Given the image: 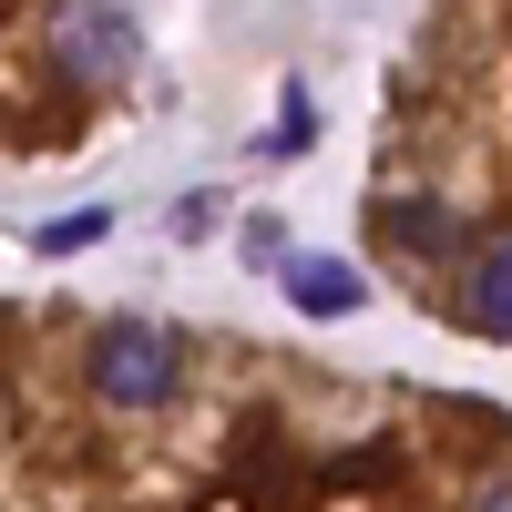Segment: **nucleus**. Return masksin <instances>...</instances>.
I'll return each mask as SVG.
<instances>
[{"label": "nucleus", "instance_id": "1", "mask_svg": "<svg viewBox=\"0 0 512 512\" xmlns=\"http://www.w3.org/2000/svg\"><path fill=\"white\" fill-rule=\"evenodd\" d=\"M175 369H185V349H175V328H164V318H113V328L93 338V400H113V410L175 400Z\"/></svg>", "mask_w": 512, "mask_h": 512}, {"label": "nucleus", "instance_id": "2", "mask_svg": "<svg viewBox=\"0 0 512 512\" xmlns=\"http://www.w3.org/2000/svg\"><path fill=\"white\" fill-rule=\"evenodd\" d=\"M52 41H62V72H82V82H123L144 62L134 0H52Z\"/></svg>", "mask_w": 512, "mask_h": 512}, {"label": "nucleus", "instance_id": "3", "mask_svg": "<svg viewBox=\"0 0 512 512\" xmlns=\"http://www.w3.org/2000/svg\"><path fill=\"white\" fill-rule=\"evenodd\" d=\"M461 328H472V338H502V349H512V236H492V246H482L472 287H461Z\"/></svg>", "mask_w": 512, "mask_h": 512}, {"label": "nucleus", "instance_id": "4", "mask_svg": "<svg viewBox=\"0 0 512 512\" xmlns=\"http://www.w3.org/2000/svg\"><path fill=\"white\" fill-rule=\"evenodd\" d=\"M287 297H297V308H308V318H349L359 308V267H338V256H287Z\"/></svg>", "mask_w": 512, "mask_h": 512}, {"label": "nucleus", "instance_id": "5", "mask_svg": "<svg viewBox=\"0 0 512 512\" xmlns=\"http://www.w3.org/2000/svg\"><path fill=\"white\" fill-rule=\"evenodd\" d=\"M379 236H400V256H451L461 216L451 205H420V195H379Z\"/></svg>", "mask_w": 512, "mask_h": 512}, {"label": "nucleus", "instance_id": "6", "mask_svg": "<svg viewBox=\"0 0 512 512\" xmlns=\"http://www.w3.org/2000/svg\"><path fill=\"white\" fill-rule=\"evenodd\" d=\"M103 236H113V216H103V205H72V216H52L31 246H41V256H82V246H103Z\"/></svg>", "mask_w": 512, "mask_h": 512}, {"label": "nucleus", "instance_id": "7", "mask_svg": "<svg viewBox=\"0 0 512 512\" xmlns=\"http://www.w3.org/2000/svg\"><path fill=\"white\" fill-rule=\"evenodd\" d=\"M308 134H318V113H308V93H287V103H277V123H267V144H256V154H297Z\"/></svg>", "mask_w": 512, "mask_h": 512}, {"label": "nucleus", "instance_id": "8", "mask_svg": "<svg viewBox=\"0 0 512 512\" xmlns=\"http://www.w3.org/2000/svg\"><path fill=\"white\" fill-rule=\"evenodd\" d=\"M472 512H512V482H492V492H482V502H472Z\"/></svg>", "mask_w": 512, "mask_h": 512}]
</instances>
